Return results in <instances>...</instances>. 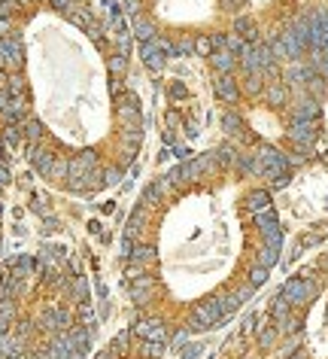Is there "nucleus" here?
<instances>
[{
  "label": "nucleus",
  "instance_id": "3",
  "mask_svg": "<svg viewBox=\"0 0 328 359\" xmlns=\"http://www.w3.org/2000/svg\"><path fill=\"white\" fill-rule=\"evenodd\" d=\"M91 359H164V335L146 326H131L106 341Z\"/></svg>",
  "mask_w": 328,
  "mask_h": 359
},
{
  "label": "nucleus",
  "instance_id": "2",
  "mask_svg": "<svg viewBox=\"0 0 328 359\" xmlns=\"http://www.w3.org/2000/svg\"><path fill=\"white\" fill-rule=\"evenodd\" d=\"M234 158L231 146L189 158L137 198L125 225L122 274L146 329L167 335L225 323L213 277H222V189Z\"/></svg>",
  "mask_w": 328,
  "mask_h": 359
},
{
  "label": "nucleus",
  "instance_id": "1",
  "mask_svg": "<svg viewBox=\"0 0 328 359\" xmlns=\"http://www.w3.org/2000/svg\"><path fill=\"white\" fill-rule=\"evenodd\" d=\"M3 137L61 192L119 186L146 116L125 16L113 0H0Z\"/></svg>",
  "mask_w": 328,
  "mask_h": 359
}]
</instances>
